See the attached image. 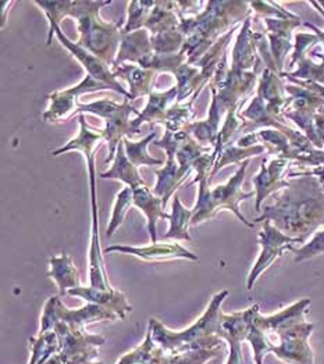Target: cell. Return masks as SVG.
Segmentation results:
<instances>
[{
  "instance_id": "obj_1",
  "label": "cell",
  "mask_w": 324,
  "mask_h": 364,
  "mask_svg": "<svg viewBox=\"0 0 324 364\" xmlns=\"http://www.w3.org/2000/svg\"><path fill=\"white\" fill-rule=\"evenodd\" d=\"M310 299H301L281 311L263 317L256 304L246 341L252 345L255 363L263 364L266 353L273 352L288 364H315V355L308 343L315 326L305 321Z\"/></svg>"
},
{
  "instance_id": "obj_2",
  "label": "cell",
  "mask_w": 324,
  "mask_h": 364,
  "mask_svg": "<svg viewBox=\"0 0 324 364\" xmlns=\"http://www.w3.org/2000/svg\"><path fill=\"white\" fill-rule=\"evenodd\" d=\"M270 221L288 237L306 240L324 225V191L316 177H298L290 181L273 205L265 206L255 224Z\"/></svg>"
},
{
  "instance_id": "obj_3",
  "label": "cell",
  "mask_w": 324,
  "mask_h": 364,
  "mask_svg": "<svg viewBox=\"0 0 324 364\" xmlns=\"http://www.w3.org/2000/svg\"><path fill=\"white\" fill-rule=\"evenodd\" d=\"M249 6L245 1H209L207 10L197 18L181 17L178 31L184 36L189 35L181 49L187 63H197L223 36L224 31L246 20L251 14Z\"/></svg>"
},
{
  "instance_id": "obj_4",
  "label": "cell",
  "mask_w": 324,
  "mask_h": 364,
  "mask_svg": "<svg viewBox=\"0 0 324 364\" xmlns=\"http://www.w3.org/2000/svg\"><path fill=\"white\" fill-rule=\"evenodd\" d=\"M216 160H217V154L213 151L210 154L209 152L202 154L194 164V168L198 173V177L194 180V183L199 181V195H198V202L192 209L194 215L191 220V225H197L202 221L210 220L219 213V210L227 209L234 213L239 218V221L244 223L246 227L254 228L255 223L248 221L242 215V213L239 212V202L256 196V192H244L241 189L249 160L242 161L236 174L226 183L217 185L210 189L207 188V182H210L209 171L213 170Z\"/></svg>"
},
{
  "instance_id": "obj_5",
  "label": "cell",
  "mask_w": 324,
  "mask_h": 364,
  "mask_svg": "<svg viewBox=\"0 0 324 364\" xmlns=\"http://www.w3.org/2000/svg\"><path fill=\"white\" fill-rule=\"evenodd\" d=\"M229 291L224 289L216 294L207 306L202 317L192 324L188 330L174 333L167 330L159 320H149V330L152 331L153 341L167 353L177 355L191 350H204L223 348L224 339H221V304L229 296Z\"/></svg>"
},
{
  "instance_id": "obj_6",
  "label": "cell",
  "mask_w": 324,
  "mask_h": 364,
  "mask_svg": "<svg viewBox=\"0 0 324 364\" xmlns=\"http://www.w3.org/2000/svg\"><path fill=\"white\" fill-rule=\"evenodd\" d=\"M112 1H70L67 16L78 20L81 38L78 45L93 56L106 63H115L118 43L121 42V31L118 24H108L99 20V9Z\"/></svg>"
},
{
  "instance_id": "obj_7",
  "label": "cell",
  "mask_w": 324,
  "mask_h": 364,
  "mask_svg": "<svg viewBox=\"0 0 324 364\" xmlns=\"http://www.w3.org/2000/svg\"><path fill=\"white\" fill-rule=\"evenodd\" d=\"M288 103V93L281 81L280 74L266 68L259 78L258 93L251 105L244 110H238V117L244 122L242 132H252L259 127H273L286 124L283 116Z\"/></svg>"
},
{
  "instance_id": "obj_8",
  "label": "cell",
  "mask_w": 324,
  "mask_h": 364,
  "mask_svg": "<svg viewBox=\"0 0 324 364\" xmlns=\"http://www.w3.org/2000/svg\"><path fill=\"white\" fill-rule=\"evenodd\" d=\"M75 112L93 113L105 119L106 127L103 131H100L103 138L109 144V157L105 160V163H109L113 160L118 145L122 142V138L127 135L130 136V128H131L130 116L132 113L140 116L138 110L130 106V99H125L121 105L109 99L93 102L90 105H78Z\"/></svg>"
},
{
  "instance_id": "obj_9",
  "label": "cell",
  "mask_w": 324,
  "mask_h": 364,
  "mask_svg": "<svg viewBox=\"0 0 324 364\" xmlns=\"http://www.w3.org/2000/svg\"><path fill=\"white\" fill-rule=\"evenodd\" d=\"M53 331L59 336V352L45 364H102L95 360L98 348L105 343L103 336L88 334L85 328L71 330L64 323H58Z\"/></svg>"
},
{
  "instance_id": "obj_10",
  "label": "cell",
  "mask_w": 324,
  "mask_h": 364,
  "mask_svg": "<svg viewBox=\"0 0 324 364\" xmlns=\"http://www.w3.org/2000/svg\"><path fill=\"white\" fill-rule=\"evenodd\" d=\"M100 320H120V317L115 311L95 304H88L77 310L67 309L59 296H52L45 304L39 334L52 331L58 323H64L71 330H77Z\"/></svg>"
},
{
  "instance_id": "obj_11",
  "label": "cell",
  "mask_w": 324,
  "mask_h": 364,
  "mask_svg": "<svg viewBox=\"0 0 324 364\" xmlns=\"http://www.w3.org/2000/svg\"><path fill=\"white\" fill-rule=\"evenodd\" d=\"M259 243L262 246V252L248 275V282H246L248 289L254 288L259 275L266 272L276 262V259L281 257L287 250L294 252L295 245L301 243V241L286 235L278 228H276L270 221H265L263 228L259 232Z\"/></svg>"
},
{
  "instance_id": "obj_12",
  "label": "cell",
  "mask_w": 324,
  "mask_h": 364,
  "mask_svg": "<svg viewBox=\"0 0 324 364\" xmlns=\"http://www.w3.org/2000/svg\"><path fill=\"white\" fill-rule=\"evenodd\" d=\"M187 136H188V134L182 132V131H179V132L166 131V135L163 136V139L155 142L156 146L164 148V151H166L167 156H169L166 167L163 170H156L157 183H156V188L153 191V193L156 196L163 199V206L164 208L167 205L169 198L173 195V192L187 178L182 174L181 168H179L178 161H176V159H174L178 148L182 145V142L185 141Z\"/></svg>"
},
{
  "instance_id": "obj_13",
  "label": "cell",
  "mask_w": 324,
  "mask_h": 364,
  "mask_svg": "<svg viewBox=\"0 0 324 364\" xmlns=\"http://www.w3.org/2000/svg\"><path fill=\"white\" fill-rule=\"evenodd\" d=\"M53 33H56L59 36L63 46H66L78 60L83 63V65L87 68V73L88 75H90L92 78H95L96 81L99 82H103L106 85H109L112 90L117 91L118 93L124 95L127 99H130V92L125 91L116 80L115 74L109 70V65L106 63L98 59L96 56H93L92 53H89L88 50H85L84 48H81L78 43H74L71 41H68L64 33L61 32L59 28V26H51V32H49V39H48V43H51L52 41V36Z\"/></svg>"
},
{
  "instance_id": "obj_14",
  "label": "cell",
  "mask_w": 324,
  "mask_h": 364,
  "mask_svg": "<svg viewBox=\"0 0 324 364\" xmlns=\"http://www.w3.org/2000/svg\"><path fill=\"white\" fill-rule=\"evenodd\" d=\"M256 304L251 306L249 309L234 313V314H223L220 316L221 320V339H224L230 345V356L226 364H244L242 359V342L246 341L251 320L254 316Z\"/></svg>"
},
{
  "instance_id": "obj_15",
  "label": "cell",
  "mask_w": 324,
  "mask_h": 364,
  "mask_svg": "<svg viewBox=\"0 0 324 364\" xmlns=\"http://www.w3.org/2000/svg\"><path fill=\"white\" fill-rule=\"evenodd\" d=\"M319 36V43L309 48L301 58H298L290 67H294L298 63V70L294 73H283L281 78H294L301 81H310L324 85V31L318 28L310 23H305Z\"/></svg>"
},
{
  "instance_id": "obj_16",
  "label": "cell",
  "mask_w": 324,
  "mask_h": 364,
  "mask_svg": "<svg viewBox=\"0 0 324 364\" xmlns=\"http://www.w3.org/2000/svg\"><path fill=\"white\" fill-rule=\"evenodd\" d=\"M266 24V36L268 41V48L271 58L276 63L277 71L281 75L283 74V67H284V60L290 50L293 49L291 45V36L293 31L299 27L301 18H271L267 17L263 18Z\"/></svg>"
},
{
  "instance_id": "obj_17",
  "label": "cell",
  "mask_w": 324,
  "mask_h": 364,
  "mask_svg": "<svg viewBox=\"0 0 324 364\" xmlns=\"http://www.w3.org/2000/svg\"><path fill=\"white\" fill-rule=\"evenodd\" d=\"M102 90H112L109 85L96 81L90 75L87 74V77L75 87L66 90V91L55 92L49 95L51 99V106L49 109L43 113V120L46 122H58L63 117H66L68 113L75 112L77 105V97L83 93L87 92L102 91Z\"/></svg>"
},
{
  "instance_id": "obj_18",
  "label": "cell",
  "mask_w": 324,
  "mask_h": 364,
  "mask_svg": "<svg viewBox=\"0 0 324 364\" xmlns=\"http://www.w3.org/2000/svg\"><path fill=\"white\" fill-rule=\"evenodd\" d=\"M290 164V160L286 159H273L267 163V160L262 161L261 171L252 178V182L255 185V192H256V212L261 210V205L265 200L267 196L271 193L288 188L290 181L284 178V173Z\"/></svg>"
},
{
  "instance_id": "obj_19",
  "label": "cell",
  "mask_w": 324,
  "mask_h": 364,
  "mask_svg": "<svg viewBox=\"0 0 324 364\" xmlns=\"http://www.w3.org/2000/svg\"><path fill=\"white\" fill-rule=\"evenodd\" d=\"M105 253L110 252H121L134 255L142 260L147 262H167L174 259H189V260H198V256L192 252L187 250L185 247L179 246L177 243H152L147 247H134V246H122V245H115L109 246L103 250Z\"/></svg>"
},
{
  "instance_id": "obj_20",
  "label": "cell",
  "mask_w": 324,
  "mask_h": 364,
  "mask_svg": "<svg viewBox=\"0 0 324 364\" xmlns=\"http://www.w3.org/2000/svg\"><path fill=\"white\" fill-rule=\"evenodd\" d=\"M155 55L156 53L152 48V42L149 41L147 31H135L127 35H121V45L113 67L116 68L124 60H131L138 63L142 68H147Z\"/></svg>"
},
{
  "instance_id": "obj_21",
  "label": "cell",
  "mask_w": 324,
  "mask_h": 364,
  "mask_svg": "<svg viewBox=\"0 0 324 364\" xmlns=\"http://www.w3.org/2000/svg\"><path fill=\"white\" fill-rule=\"evenodd\" d=\"M92 238L89 249V279L90 287L99 291H112L106 275V269L103 263V256L99 246V234H98V208L96 196H92Z\"/></svg>"
},
{
  "instance_id": "obj_22",
  "label": "cell",
  "mask_w": 324,
  "mask_h": 364,
  "mask_svg": "<svg viewBox=\"0 0 324 364\" xmlns=\"http://www.w3.org/2000/svg\"><path fill=\"white\" fill-rule=\"evenodd\" d=\"M67 294L71 296H80V298L85 299L88 304L103 306V307L115 311L120 317V320H124L125 314L132 310V307L127 302V298L117 289L99 291L92 287H89V288L78 287V288L70 289Z\"/></svg>"
},
{
  "instance_id": "obj_23",
  "label": "cell",
  "mask_w": 324,
  "mask_h": 364,
  "mask_svg": "<svg viewBox=\"0 0 324 364\" xmlns=\"http://www.w3.org/2000/svg\"><path fill=\"white\" fill-rule=\"evenodd\" d=\"M132 196H134V205L147 214V230H149L150 241H152V243H157L156 242V240H157V234H156L157 220L159 218L170 220V214H167L163 210L164 209L163 199L156 196L153 192H150V189L147 188V185L134 189Z\"/></svg>"
},
{
  "instance_id": "obj_24",
  "label": "cell",
  "mask_w": 324,
  "mask_h": 364,
  "mask_svg": "<svg viewBox=\"0 0 324 364\" xmlns=\"http://www.w3.org/2000/svg\"><path fill=\"white\" fill-rule=\"evenodd\" d=\"M213 95V100H211V106L209 110V119L207 122H192L189 125L185 127V132L187 134H192L199 145L205 146H216L217 139H219V125H220V116H221V110L219 106V99H217V91L211 90Z\"/></svg>"
},
{
  "instance_id": "obj_25",
  "label": "cell",
  "mask_w": 324,
  "mask_h": 364,
  "mask_svg": "<svg viewBox=\"0 0 324 364\" xmlns=\"http://www.w3.org/2000/svg\"><path fill=\"white\" fill-rule=\"evenodd\" d=\"M178 96L177 87L172 88L170 91L164 92V93H156L152 92L149 95V102H147L145 110L135 119L131 122V128H130V135L137 134L140 131V127L144 122H164L166 114L169 112L167 106L176 99Z\"/></svg>"
},
{
  "instance_id": "obj_26",
  "label": "cell",
  "mask_w": 324,
  "mask_h": 364,
  "mask_svg": "<svg viewBox=\"0 0 324 364\" xmlns=\"http://www.w3.org/2000/svg\"><path fill=\"white\" fill-rule=\"evenodd\" d=\"M116 364H170V355L153 341L152 331L147 330L144 343L124 355Z\"/></svg>"
},
{
  "instance_id": "obj_27",
  "label": "cell",
  "mask_w": 324,
  "mask_h": 364,
  "mask_svg": "<svg viewBox=\"0 0 324 364\" xmlns=\"http://www.w3.org/2000/svg\"><path fill=\"white\" fill-rule=\"evenodd\" d=\"M49 277L59 285L60 295H66L70 289L80 287L78 270L71 262V257L63 252L60 256H55L49 260Z\"/></svg>"
},
{
  "instance_id": "obj_28",
  "label": "cell",
  "mask_w": 324,
  "mask_h": 364,
  "mask_svg": "<svg viewBox=\"0 0 324 364\" xmlns=\"http://www.w3.org/2000/svg\"><path fill=\"white\" fill-rule=\"evenodd\" d=\"M115 77H122L127 80L131 91H130V100H135L140 96L150 95L152 93V82L155 71L147 70L137 65H121L115 68Z\"/></svg>"
},
{
  "instance_id": "obj_29",
  "label": "cell",
  "mask_w": 324,
  "mask_h": 364,
  "mask_svg": "<svg viewBox=\"0 0 324 364\" xmlns=\"http://www.w3.org/2000/svg\"><path fill=\"white\" fill-rule=\"evenodd\" d=\"M100 178H116L127 183V186H130L132 191L145 185V182L138 173V168L128 160L124 149V142H121L117 146L116 160L112 168L108 170L106 173H102Z\"/></svg>"
},
{
  "instance_id": "obj_30",
  "label": "cell",
  "mask_w": 324,
  "mask_h": 364,
  "mask_svg": "<svg viewBox=\"0 0 324 364\" xmlns=\"http://www.w3.org/2000/svg\"><path fill=\"white\" fill-rule=\"evenodd\" d=\"M32 358L30 364H45L53 355L59 352V336L52 330L38 338H30Z\"/></svg>"
},
{
  "instance_id": "obj_31",
  "label": "cell",
  "mask_w": 324,
  "mask_h": 364,
  "mask_svg": "<svg viewBox=\"0 0 324 364\" xmlns=\"http://www.w3.org/2000/svg\"><path fill=\"white\" fill-rule=\"evenodd\" d=\"M194 212L185 209L177 196L173 202V212L170 214V228L167 234L164 235L166 240H182V241H191V237L188 234V227L191 225Z\"/></svg>"
},
{
  "instance_id": "obj_32",
  "label": "cell",
  "mask_w": 324,
  "mask_h": 364,
  "mask_svg": "<svg viewBox=\"0 0 324 364\" xmlns=\"http://www.w3.org/2000/svg\"><path fill=\"white\" fill-rule=\"evenodd\" d=\"M157 136V132H150L145 139L140 141V142H131L128 139V136L122 138L124 142V149L125 154L128 157V160L135 166H159L163 164V160H157L150 157L147 152V145Z\"/></svg>"
},
{
  "instance_id": "obj_33",
  "label": "cell",
  "mask_w": 324,
  "mask_h": 364,
  "mask_svg": "<svg viewBox=\"0 0 324 364\" xmlns=\"http://www.w3.org/2000/svg\"><path fill=\"white\" fill-rule=\"evenodd\" d=\"M265 152H267V151H266L263 145H255V146H251V148H239V146H231L230 145L219 154L210 176H214L220 168H223L227 164L239 163V161L242 163L245 160H249L252 156H258V154H262Z\"/></svg>"
},
{
  "instance_id": "obj_34",
  "label": "cell",
  "mask_w": 324,
  "mask_h": 364,
  "mask_svg": "<svg viewBox=\"0 0 324 364\" xmlns=\"http://www.w3.org/2000/svg\"><path fill=\"white\" fill-rule=\"evenodd\" d=\"M152 48L156 55H176L179 49H182L185 36L179 31H172L159 33L150 38ZM179 53V52H178Z\"/></svg>"
},
{
  "instance_id": "obj_35",
  "label": "cell",
  "mask_w": 324,
  "mask_h": 364,
  "mask_svg": "<svg viewBox=\"0 0 324 364\" xmlns=\"http://www.w3.org/2000/svg\"><path fill=\"white\" fill-rule=\"evenodd\" d=\"M155 4H156V1H132V3H130L128 21H127V26L124 27V30L121 31V35L131 33V31L140 30L141 27H144Z\"/></svg>"
},
{
  "instance_id": "obj_36",
  "label": "cell",
  "mask_w": 324,
  "mask_h": 364,
  "mask_svg": "<svg viewBox=\"0 0 324 364\" xmlns=\"http://www.w3.org/2000/svg\"><path fill=\"white\" fill-rule=\"evenodd\" d=\"M134 205V196H132V189L130 186H125L120 193H117V200H116V205H115V209H113V215H112V220L109 223V227H108V231H106V235L109 238L113 237V234L116 232L120 224L122 223L125 214L128 212L130 206Z\"/></svg>"
},
{
  "instance_id": "obj_37",
  "label": "cell",
  "mask_w": 324,
  "mask_h": 364,
  "mask_svg": "<svg viewBox=\"0 0 324 364\" xmlns=\"http://www.w3.org/2000/svg\"><path fill=\"white\" fill-rule=\"evenodd\" d=\"M201 92L195 93V96L191 99V102L185 106H174L173 109H169L167 114H166V119H164V124H166V131H170V132H179V129L187 125V122L189 120V116H191V107H192V103L195 100V97L199 96Z\"/></svg>"
},
{
  "instance_id": "obj_38",
  "label": "cell",
  "mask_w": 324,
  "mask_h": 364,
  "mask_svg": "<svg viewBox=\"0 0 324 364\" xmlns=\"http://www.w3.org/2000/svg\"><path fill=\"white\" fill-rule=\"evenodd\" d=\"M221 350L223 348H216L170 355V364H205L209 360L217 358L221 353Z\"/></svg>"
},
{
  "instance_id": "obj_39",
  "label": "cell",
  "mask_w": 324,
  "mask_h": 364,
  "mask_svg": "<svg viewBox=\"0 0 324 364\" xmlns=\"http://www.w3.org/2000/svg\"><path fill=\"white\" fill-rule=\"evenodd\" d=\"M295 255V263H302L305 260H309L315 256L324 253V228L319 230L313 234L312 240L303 243L299 249H295L293 252Z\"/></svg>"
},
{
  "instance_id": "obj_40",
  "label": "cell",
  "mask_w": 324,
  "mask_h": 364,
  "mask_svg": "<svg viewBox=\"0 0 324 364\" xmlns=\"http://www.w3.org/2000/svg\"><path fill=\"white\" fill-rule=\"evenodd\" d=\"M288 177L291 178H298V177H316L318 181L320 183L322 189L324 191V166L313 167L309 170H302V171H290Z\"/></svg>"
},
{
  "instance_id": "obj_41",
  "label": "cell",
  "mask_w": 324,
  "mask_h": 364,
  "mask_svg": "<svg viewBox=\"0 0 324 364\" xmlns=\"http://www.w3.org/2000/svg\"><path fill=\"white\" fill-rule=\"evenodd\" d=\"M310 4H312V6H315V7L318 9V11H319V13H320V14L324 17V10L320 7V4H319L318 1H310Z\"/></svg>"
}]
</instances>
